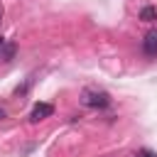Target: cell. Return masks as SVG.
<instances>
[{
  "instance_id": "1",
  "label": "cell",
  "mask_w": 157,
  "mask_h": 157,
  "mask_svg": "<svg viewBox=\"0 0 157 157\" xmlns=\"http://www.w3.org/2000/svg\"><path fill=\"white\" fill-rule=\"evenodd\" d=\"M81 103L88 105V108H108L110 105V96L105 91H98V88H86L81 93Z\"/></svg>"
},
{
  "instance_id": "2",
  "label": "cell",
  "mask_w": 157,
  "mask_h": 157,
  "mask_svg": "<svg viewBox=\"0 0 157 157\" xmlns=\"http://www.w3.org/2000/svg\"><path fill=\"white\" fill-rule=\"evenodd\" d=\"M52 113H54V105H52V103H34V108H32V113H29V120H32V123H39V120L49 118Z\"/></svg>"
},
{
  "instance_id": "3",
  "label": "cell",
  "mask_w": 157,
  "mask_h": 157,
  "mask_svg": "<svg viewBox=\"0 0 157 157\" xmlns=\"http://www.w3.org/2000/svg\"><path fill=\"white\" fill-rule=\"evenodd\" d=\"M142 52L147 56H157V29H150L142 39Z\"/></svg>"
},
{
  "instance_id": "4",
  "label": "cell",
  "mask_w": 157,
  "mask_h": 157,
  "mask_svg": "<svg viewBox=\"0 0 157 157\" xmlns=\"http://www.w3.org/2000/svg\"><path fill=\"white\" fill-rule=\"evenodd\" d=\"M140 20L142 22H155L157 20V7H142L140 10Z\"/></svg>"
},
{
  "instance_id": "5",
  "label": "cell",
  "mask_w": 157,
  "mask_h": 157,
  "mask_svg": "<svg viewBox=\"0 0 157 157\" xmlns=\"http://www.w3.org/2000/svg\"><path fill=\"white\" fill-rule=\"evenodd\" d=\"M12 54H15V44H12V42H5V47H2L0 56H2L5 61H10V59H12Z\"/></svg>"
},
{
  "instance_id": "6",
  "label": "cell",
  "mask_w": 157,
  "mask_h": 157,
  "mask_svg": "<svg viewBox=\"0 0 157 157\" xmlns=\"http://www.w3.org/2000/svg\"><path fill=\"white\" fill-rule=\"evenodd\" d=\"M137 157H157V155L150 152V150H142V152H137Z\"/></svg>"
},
{
  "instance_id": "7",
  "label": "cell",
  "mask_w": 157,
  "mask_h": 157,
  "mask_svg": "<svg viewBox=\"0 0 157 157\" xmlns=\"http://www.w3.org/2000/svg\"><path fill=\"white\" fill-rule=\"evenodd\" d=\"M2 47H5V37H0V52H2Z\"/></svg>"
},
{
  "instance_id": "8",
  "label": "cell",
  "mask_w": 157,
  "mask_h": 157,
  "mask_svg": "<svg viewBox=\"0 0 157 157\" xmlns=\"http://www.w3.org/2000/svg\"><path fill=\"white\" fill-rule=\"evenodd\" d=\"M2 118H5V108H0V120H2Z\"/></svg>"
}]
</instances>
